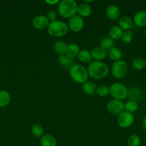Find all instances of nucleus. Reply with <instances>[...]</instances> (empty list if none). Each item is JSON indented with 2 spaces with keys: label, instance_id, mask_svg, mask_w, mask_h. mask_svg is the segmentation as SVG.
<instances>
[{
  "label": "nucleus",
  "instance_id": "obj_1",
  "mask_svg": "<svg viewBox=\"0 0 146 146\" xmlns=\"http://www.w3.org/2000/svg\"><path fill=\"white\" fill-rule=\"evenodd\" d=\"M89 76L93 79L101 80L107 76L110 71L108 66L102 61H92L87 66Z\"/></svg>",
  "mask_w": 146,
  "mask_h": 146
},
{
  "label": "nucleus",
  "instance_id": "obj_27",
  "mask_svg": "<svg viewBox=\"0 0 146 146\" xmlns=\"http://www.w3.org/2000/svg\"><path fill=\"white\" fill-rule=\"evenodd\" d=\"M127 143L128 146H140L141 143V139L137 134H131L127 138Z\"/></svg>",
  "mask_w": 146,
  "mask_h": 146
},
{
  "label": "nucleus",
  "instance_id": "obj_14",
  "mask_svg": "<svg viewBox=\"0 0 146 146\" xmlns=\"http://www.w3.org/2000/svg\"><path fill=\"white\" fill-rule=\"evenodd\" d=\"M133 25L134 23L133 19L128 16H123L119 19L118 26L123 29V31H130V29L133 27Z\"/></svg>",
  "mask_w": 146,
  "mask_h": 146
},
{
  "label": "nucleus",
  "instance_id": "obj_37",
  "mask_svg": "<svg viewBox=\"0 0 146 146\" xmlns=\"http://www.w3.org/2000/svg\"><path fill=\"white\" fill-rule=\"evenodd\" d=\"M145 68H146V58H145Z\"/></svg>",
  "mask_w": 146,
  "mask_h": 146
},
{
  "label": "nucleus",
  "instance_id": "obj_11",
  "mask_svg": "<svg viewBox=\"0 0 146 146\" xmlns=\"http://www.w3.org/2000/svg\"><path fill=\"white\" fill-rule=\"evenodd\" d=\"M133 23L137 27H146V11L140 10L135 14Z\"/></svg>",
  "mask_w": 146,
  "mask_h": 146
},
{
  "label": "nucleus",
  "instance_id": "obj_3",
  "mask_svg": "<svg viewBox=\"0 0 146 146\" xmlns=\"http://www.w3.org/2000/svg\"><path fill=\"white\" fill-rule=\"evenodd\" d=\"M69 27L67 23L60 20L50 22L47 28V33L51 36L54 38H61L67 34L69 31Z\"/></svg>",
  "mask_w": 146,
  "mask_h": 146
},
{
  "label": "nucleus",
  "instance_id": "obj_31",
  "mask_svg": "<svg viewBox=\"0 0 146 146\" xmlns=\"http://www.w3.org/2000/svg\"><path fill=\"white\" fill-rule=\"evenodd\" d=\"M140 96V90L138 88H132L128 89V95L127 97L132 101H137L138 97Z\"/></svg>",
  "mask_w": 146,
  "mask_h": 146
},
{
  "label": "nucleus",
  "instance_id": "obj_28",
  "mask_svg": "<svg viewBox=\"0 0 146 146\" xmlns=\"http://www.w3.org/2000/svg\"><path fill=\"white\" fill-rule=\"evenodd\" d=\"M137 109H138V104L137 103V101L129 100L125 104V111L127 112L133 113L135 112Z\"/></svg>",
  "mask_w": 146,
  "mask_h": 146
},
{
  "label": "nucleus",
  "instance_id": "obj_38",
  "mask_svg": "<svg viewBox=\"0 0 146 146\" xmlns=\"http://www.w3.org/2000/svg\"><path fill=\"white\" fill-rule=\"evenodd\" d=\"M145 106H146V104H145Z\"/></svg>",
  "mask_w": 146,
  "mask_h": 146
},
{
  "label": "nucleus",
  "instance_id": "obj_18",
  "mask_svg": "<svg viewBox=\"0 0 146 146\" xmlns=\"http://www.w3.org/2000/svg\"><path fill=\"white\" fill-rule=\"evenodd\" d=\"M42 146H57V140L51 134H44L40 138Z\"/></svg>",
  "mask_w": 146,
  "mask_h": 146
},
{
  "label": "nucleus",
  "instance_id": "obj_30",
  "mask_svg": "<svg viewBox=\"0 0 146 146\" xmlns=\"http://www.w3.org/2000/svg\"><path fill=\"white\" fill-rule=\"evenodd\" d=\"M96 94L100 97L104 98L110 94V88L104 84L98 86L97 87V90H96Z\"/></svg>",
  "mask_w": 146,
  "mask_h": 146
},
{
  "label": "nucleus",
  "instance_id": "obj_26",
  "mask_svg": "<svg viewBox=\"0 0 146 146\" xmlns=\"http://www.w3.org/2000/svg\"><path fill=\"white\" fill-rule=\"evenodd\" d=\"M31 133L36 138H41L44 135V127L40 123H36L31 127Z\"/></svg>",
  "mask_w": 146,
  "mask_h": 146
},
{
  "label": "nucleus",
  "instance_id": "obj_4",
  "mask_svg": "<svg viewBox=\"0 0 146 146\" xmlns=\"http://www.w3.org/2000/svg\"><path fill=\"white\" fill-rule=\"evenodd\" d=\"M70 78L77 84H83L89 78L87 68L81 64H74L69 69Z\"/></svg>",
  "mask_w": 146,
  "mask_h": 146
},
{
  "label": "nucleus",
  "instance_id": "obj_25",
  "mask_svg": "<svg viewBox=\"0 0 146 146\" xmlns=\"http://www.w3.org/2000/svg\"><path fill=\"white\" fill-rule=\"evenodd\" d=\"M11 101V95L5 90H0V108L7 106Z\"/></svg>",
  "mask_w": 146,
  "mask_h": 146
},
{
  "label": "nucleus",
  "instance_id": "obj_17",
  "mask_svg": "<svg viewBox=\"0 0 146 146\" xmlns=\"http://www.w3.org/2000/svg\"><path fill=\"white\" fill-rule=\"evenodd\" d=\"M80 51V48L79 46L77 44H74V43H71V44L67 45L65 55L67 56L69 58L74 59L75 57H77Z\"/></svg>",
  "mask_w": 146,
  "mask_h": 146
},
{
  "label": "nucleus",
  "instance_id": "obj_36",
  "mask_svg": "<svg viewBox=\"0 0 146 146\" xmlns=\"http://www.w3.org/2000/svg\"><path fill=\"white\" fill-rule=\"evenodd\" d=\"M144 34H145V36L146 37V27L145 29V31H144Z\"/></svg>",
  "mask_w": 146,
  "mask_h": 146
},
{
  "label": "nucleus",
  "instance_id": "obj_32",
  "mask_svg": "<svg viewBox=\"0 0 146 146\" xmlns=\"http://www.w3.org/2000/svg\"><path fill=\"white\" fill-rule=\"evenodd\" d=\"M133 38V34L131 31H123V36L121 37L122 41L125 44H129L132 41Z\"/></svg>",
  "mask_w": 146,
  "mask_h": 146
},
{
  "label": "nucleus",
  "instance_id": "obj_7",
  "mask_svg": "<svg viewBox=\"0 0 146 146\" xmlns=\"http://www.w3.org/2000/svg\"><path fill=\"white\" fill-rule=\"evenodd\" d=\"M107 110L111 115L118 116L121 113L125 111V104L123 101L113 98L107 103Z\"/></svg>",
  "mask_w": 146,
  "mask_h": 146
},
{
  "label": "nucleus",
  "instance_id": "obj_10",
  "mask_svg": "<svg viewBox=\"0 0 146 146\" xmlns=\"http://www.w3.org/2000/svg\"><path fill=\"white\" fill-rule=\"evenodd\" d=\"M31 24H32V26L36 29L42 30L47 28L49 24H50V21L47 19L46 16L40 14V15L35 16L33 18Z\"/></svg>",
  "mask_w": 146,
  "mask_h": 146
},
{
  "label": "nucleus",
  "instance_id": "obj_9",
  "mask_svg": "<svg viewBox=\"0 0 146 146\" xmlns=\"http://www.w3.org/2000/svg\"><path fill=\"white\" fill-rule=\"evenodd\" d=\"M67 25H68L69 29L71 30L73 32H80L83 29L84 27V19L76 14L69 19Z\"/></svg>",
  "mask_w": 146,
  "mask_h": 146
},
{
  "label": "nucleus",
  "instance_id": "obj_24",
  "mask_svg": "<svg viewBox=\"0 0 146 146\" xmlns=\"http://www.w3.org/2000/svg\"><path fill=\"white\" fill-rule=\"evenodd\" d=\"M107 56L110 60L115 62V61L121 60L123 54H122V51L120 48H117V47H113V48L107 51Z\"/></svg>",
  "mask_w": 146,
  "mask_h": 146
},
{
  "label": "nucleus",
  "instance_id": "obj_20",
  "mask_svg": "<svg viewBox=\"0 0 146 146\" xmlns=\"http://www.w3.org/2000/svg\"><path fill=\"white\" fill-rule=\"evenodd\" d=\"M79 61L83 64H90L91 63L92 58L91 53L90 51L87 49H82L80 50L78 56H77Z\"/></svg>",
  "mask_w": 146,
  "mask_h": 146
},
{
  "label": "nucleus",
  "instance_id": "obj_8",
  "mask_svg": "<svg viewBox=\"0 0 146 146\" xmlns=\"http://www.w3.org/2000/svg\"><path fill=\"white\" fill-rule=\"evenodd\" d=\"M134 115L131 113L123 111L117 116V125L122 128H128L134 123Z\"/></svg>",
  "mask_w": 146,
  "mask_h": 146
},
{
  "label": "nucleus",
  "instance_id": "obj_19",
  "mask_svg": "<svg viewBox=\"0 0 146 146\" xmlns=\"http://www.w3.org/2000/svg\"><path fill=\"white\" fill-rule=\"evenodd\" d=\"M67 48V44L63 41H57L53 44V50L59 56L65 54Z\"/></svg>",
  "mask_w": 146,
  "mask_h": 146
},
{
  "label": "nucleus",
  "instance_id": "obj_2",
  "mask_svg": "<svg viewBox=\"0 0 146 146\" xmlns=\"http://www.w3.org/2000/svg\"><path fill=\"white\" fill-rule=\"evenodd\" d=\"M78 4L74 0H62L57 4V12L64 19H70L77 14Z\"/></svg>",
  "mask_w": 146,
  "mask_h": 146
},
{
  "label": "nucleus",
  "instance_id": "obj_16",
  "mask_svg": "<svg viewBox=\"0 0 146 146\" xmlns=\"http://www.w3.org/2000/svg\"><path fill=\"white\" fill-rule=\"evenodd\" d=\"M82 91L87 96H94L96 94V90H97V85L92 81H87L83 84H82Z\"/></svg>",
  "mask_w": 146,
  "mask_h": 146
},
{
  "label": "nucleus",
  "instance_id": "obj_23",
  "mask_svg": "<svg viewBox=\"0 0 146 146\" xmlns=\"http://www.w3.org/2000/svg\"><path fill=\"white\" fill-rule=\"evenodd\" d=\"M115 46V40L110 36H105L101 40L100 43V47L104 49L105 51H109L113 48Z\"/></svg>",
  "mask_w": 146,
  "mask_h": 146
},
{
  "label": "nucleus",
  "instance_id": "obj_21",
  "mask_svg": "<svg viewBox=\"0 0 146 146\" xmlns=\"http://www.w3.org/2000/svg\"><path fill=\"white\" fill-rule=\"evenodd\" d=\"M58 63L61 66L64 68H68L70 69L73 65H74V61L72 58H69L65 54L64 55H60L58 57Z\"/></svg>",
  "mask_w": 146,
  "mask_h": 146
},
{
  "label": "nucleus",
  "instance_id": "obj_29",
  "mask_svg": "<svg viewBox=\"0 0 146 146\" xmlns=\"http://www.w3.org/2000/svg\"><path fill=\"white\" fill-rule=\"evenodd\" d=\"M132 66L135 70L141 71L145 68V60L140 57H136L132 61Z\"/></svg>",
  "mask_w": 146,
  "mask_h": 146
},
{
  "label": "nucleus",
  "instance_id": "obj_13",
  "mask_svg": "<svg viewBox=\"0 0 146 146\" xmlns=\"http://www.w3.org/2000/svg\"><path fill=\"white\" fill-rule=\"evenodd\" d=\"M90 53H91L92 58L94 59V61H102L107 56V51L100 46L94 48L90 51Z\"/></svg>",
  "mask_w": 146,
  "mask_h": 146
},
{
  "label": "nucleus",
  "instance_id": "obj_5",
  "mask_svg": "<svg viewBox=\"0 0 146 146\" xmlns=\"http://www.w3.org/2000/svg\"><path fill=\"white\" fill-rule=\"evenodd\" d=\"M109 88H110V94L113 97V99L123 101L127 97L128 89L122 83H113Z\"/></svg>",
  "mask_w": 146,
  "mask_h": 146
},
{
  "label": "nucleus",
  "instance_id": "obj_34",
  "mask_svg": "<svg viewBox=\"0 0 146 146\" xmlns=\"http://www.w3.org/2000/svg\"><path fill=\"white\" fill-rule=\"evenodd\" d=\"M60 2L59 0H54V1H50V0H46L45 3H47L49 5H55V4H58Z\"/></svg>",
  "mask_w": 146,
  "mask_h": 146
},
{
  "label": "nucleus",
  "instance_id": "obj_6",
  "mask_svg": "<svg viewBox=\"0 0 146 146\" xmlns=\"http://www.w3.org/2000/svg\"><path fill=\"white\" fill-rule=\"evenodd\" d=\"M128 70L129 66L127 63L122 59L115 61L110 68L113 76L117 79L124 78L128 73Z\"/></svg>",
  "mask_w": 146,
  "mask_h": 146
},
{
  "label": "nucleus",
  "instance_id": "obj_22",
  "mask_svg": "<svg viewBox=\"0 0 146 146\" xmlns=\"http://www.w3.org/2000/svg\"><path fill=\"white\" fill-rule=\"evenodd\" d=\"M123 31L118 25L113 26L109 29V36L114 40H118L121 38Z\"/></svg>",
  "mask_w": 146,
  "mask_h": 146
},
{
  "label": "nucleus",
  "instance_id": "obj_12",
  "mask_svg": "<svg viewBox=\"0 0 146 146\" xmlns=\"http://www.w3.org/2000/svg\"><path fill=\"white\" fill-rule=\"evenodd\" d=\"M105 14L106 17L110 20H115L118 19L119 17L120 16V9L117 6L114 5V4H112L107 7V8L106 9L105 11Z\"/></svg>",
  "mask_w": 146,
  "mask_h": 146
},
{
  "label": "nucleus",
  "instance_id": "obj_33",
  "mask_svg": "<svg viewBox=\"0 0 146 146\" xmlns=\"http://www.w3.org/2000/svg\"><path fill=\"white\" fill-rule=\"evenodd\" d=\"M46 17H47V19L49 20L50 23L52 22V21H56V20H57V13L55 10L51 9V10H50V11H47Z\"/></svg>",
  "mask_w": 146,
  "mask_h": 146
},
{
  "label": "nucleus",
  "instance_id": "obj_35",
  "mask_svg": "<svg viewBox=\"0 0 146 146\" xmlns=\"http://www.w3.org/2000/svg\"><path fill=\"white\" fill-rule=\"evenodd\" d=\"M142 125H143V129L145 130V131L146 132V116L143 118V123H142Z\"/></svg>",
  "mask_w": 146,
  "mask_h": 146
},
{
  "label": "nucleus",
  "instance_id": "obj_15",
  "mask_svg": "<svg viewBox=\"0 0 146 146\" xmlns=\"http://www.w3.org/2000/svg\"><path fill=\"white\" fill-rule=\"evenodd\" d=\"M92 7L91 6L87 3H82V4H79L78 7H77V14L82 18H85V17H88L92 14Z\"/></svg>",
  "mask_w": 146,
  "mask_h": 146
}]
</instances>
